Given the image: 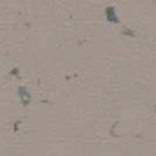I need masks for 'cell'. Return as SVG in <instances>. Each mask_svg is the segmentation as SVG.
<instances>
[{
	"mask_svg": "<svg viewBox=\"0 0 156 156\" xmlns=\"http://www.w3.org/2000/svg\"><path fill=\"white\" fill-rule=\"evenodd\" d=\"M16 93H19V98H21V105L28 107V105H30V93H28V89H26V86H19Z\"/></svg>",
	"mask_w": 156,
	"mask_h": 156,
	"instance_id": "cell-2",
	"label": "cell"
},
{
	"mask_svg": "<svg viewBox=\"0 0 156 156\" xmlns=\"http://www.w3.org/2000/svg\"><path fill=\"white\" fill-rule=\"evenodd\" d=\"M105 19L110 21V23H117V26L121 23V19L117 16V9H114V5H107V7H105Z\"/></svg>",
	"mask_w": 156,
	"mask_h": 156,
	"instance_id": "cell-1",
	"label": "cell"
}]
</instances>
